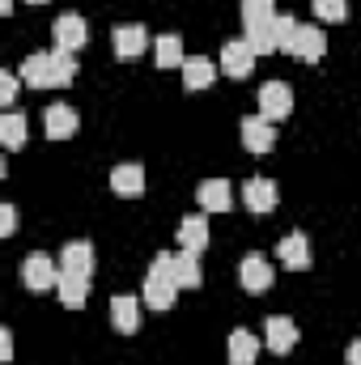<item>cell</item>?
Listing matches in <instances>:
<instances>
[{
  "label": "cell",
  "mask_w": 361,
  "mask_h": 365,
  "mask_svg": "<svg viewBox=\"0 0 361 365\" xmlns=\"http://www.w3.org/2000/svg\"><path fill=\"white\" fill-rule=\"evenodd\" d=\"M141 302H145L149 310H171V306L179 302V284H175V276H171V251H162V255L153 259V268L145 276V289H141Z\"/></svg>",
  "instance_id": "cell-1"
},
{
  "label": "cell",
  "mask_w": 361,
  "mask_h": 365,
  "mask_svg": "<svg viewBox=\"0 0 361 365\" xmlns=\"http://www.w3.org/2000/svg\"><path fill=\"white\" fill-rule=\"evenodd\" d=\"M260 115L272 119V123L289 119V115H293V90H289L285 81H264V86H260Z\"/></svg>",
  "instance_id": "cell-2"
},
{
  "label": "cell",
  "mask_w": 361,
  "mask_h": 365,
  "mask_svg": "<svg viewBox=\"0 0 361 365\" xmlns=\"http://www.w3.org/2000/svg\"><path fill=\"white\" fill-rule=\"evenodd\" d=\"M255 60H260V51L247 43V38H230L225 47H221V68H225V77H251V68H255Z\"/></svg>",
  "instance_id": "cell-3"
},
{
  "label": "cell",
  "mask_w": 361,
  "mask_h": 365,
  "mask_svg": "<svg viewBox=\"0 0 361 365\" xmlns=\"http://www.w3.org/2000/svg\"><path fill=\"white\" fill-rule=\"evenodd\" d=\"M51 38H56V47H64V51H81L86 38H90V26H86L81 13H60L56 26H51Z\"/></svg>",
  "instance_id": "cell-4"
},
{
  "label": "cell",
  "mask_w": 361,
  "mask_h": 365,
  "mask_svg": "<svg viewBox=\"0 0 361 365\" xmlns=\"http://www.w3.org/2000/svg\"><path fill=\"white\" fill-rule=\"evenodd\" d=\"M141 314H145V302H136L132 293H115V297H111V323H115V331L136 336L141 323H145Z\"/></svg>",
  "instance_id": "cell-5"
},
{
  "label": "cell",
  "mask_w": 361,
  "mask_h": 365,
  "mask_svg": "<svg viewBox=\"0 0 361 365\" xmlns=\"http://www.w3.org/2000/svg\"><path fill=\"white\" fill-rule=\"evenodd\" d=\"M111 43H115V56H119V60H136V56L149 51V30H145L141 21H132V26H115Z\"/></svg>",
  "instance_id": "cell-6"
},
{
  "label": "cell",
  "mask_w": 361,
  "mask_h": 365,
  "mask_svg": "<svg viewBox=\"0 0 361 365\" xmlns=\"http://www.w3.org/2000/svg\"><path fill=\"white\" fill-rule=\"evenodd\" d=\"M289 56H293V60H306V64L323 60V56H327V34H323L319 26H298V34H293V47H289Z\"/></svg>",
  "instance_id": "cell-7"
},
{
  "label": "cell",
  "mask_w": 361,
  "mask_h": 365,
  "mask_svg": "<svg viewBox=\"0 0 361 365\" xmlns=\"http://www.w3.org/2000/svg\"><path fill=\"white\" fill-rule=\"evenodd\" d=\"M243 145L251 153H272L276 149V123L264 119V115H247L243 119Z\"/></svg>",
  "instance_id": "cell-8"
},
{
  "label": "cell",
  "mask_w": 361,
  "mask_h": 365,
  "mask_svg": "<svg viewBox=\"0 0 361 365\" xmlns=\"http://www.w3.org/2000/svg\"><path fill=\"white\" fill-rule=\"evenodd\" d=\"M21 280H26V289L43 293V289H56V284H60V268H56L47 255H26V264H21Z\"/></svg>",
  "instance_id": "cell-9"
},
{
  "label": "cell",
  "mask_w": 361,
  "mask_h": 365,
  "mask_svg": "<svg viewBox=\"0 0 361 365\" xmlns=\"http://www.w3.org/2000/svg\"><path fill=\"white\" fill-rule=\"evenodd\" d=\"M60 272L64 276H81V280H90L93 276V247L86 242V238H77V242L64 247V255H60Z\"/></svg>",
  "instance_id": "cell-10"
},
{
  "label": "cell",
  "mask_w": 361,
  "mask_h": 365,
  "mask_svg": "<svg viewBox=\"0 0 361 365\" xmlns=\"http://www.w3.org/2000/svg\"><path fill=\"white\" fill-rule=\"evenodd\" d=\"M276 255H280V264L285 268H293V272H306L310 268V238L306 234H285L280 238V247H276Z\"/></svg>",
  "instance_id": "cell-11"
},
{
  "label": "cell",
  "mask_w": 361,
  "mask_h": 365,
  "mask_svg": "<svg viewBox=\"0 0 361 365\" xmlns=\"http://www.w3.org/2000/svg\"><path fill=\"white\" fill-rule=\"evenodd\" d=\"M243 204H247L251 212H272V208L280 204V191H276L272 179H247L243 182Z\"/></svg>",
  "instance_id": "cell-12"
},
{
  "label": "cell",
  "mask_w": 361,
  "mask_h": 365,
  "mask_svg": "<svg viewBox=\"0 0 361 365\" xmlns=\"http://www.w3.org/2000/svg\"><path fill=\"white\" fill-rule=\"evenodd\" d=\"M77 110L68 106V102H56V106H47V115H43V128H47V136L51 140H68L73 132H77Z\"/></svg>",
  "instance_id": "cell-13"
},
{
  "label": "cell",
  "mask_w": 361,
  "mask_h": 365,
  "mask_svg": "<svg viewBox=\"0 0 361 365\" xmlns=\"http://www.w3.org/2000/svg\"><path fill=\"white\" fill-rule=\"evenodd\" d=\"M264 344H268L276 357H285V353L298 344V327H293V319H285V314H272L268 327H264Z\"/></svg>",
  "instance_id": "cell-14"
},
{
  "label": "cell",
  "mask_w": 361,
  "mask_h": 365,
  "mask_svg": "<svg viewBox=\"0 0 361 365\" xmlns=\"http://www.w3.org/2000/svg\"><path fill=\"white\" fill-rule=\"evenodd\" d=\"M238 284H243L247 293H264V289H272V264L264 259V255H247L243 268H238Z\"/></svg>",
  "instance_id": "cell-15"
},
{
  "label": "cell",
  "mask_w": 361,
  "mask_h": 365,
  "mask_svg": "<svg viewBox=\"0 0 361 365\" xmlns=\"http://www.w3.org/2000/svg\"><path fill=\"white\" fill-rule=\"evenodd\" d=\"M195 200H200L204 212H225V208L234 204V191H230L225 179H204L200 187H195Z\"/></svg>",
  "instance_id": "cell-16"
},
{
  "label": "cell",
  "mask_w": 361,
  "mask_h": 365,
  "mask_svg": "<svg viewBox=\"0 0 361 365\" xmlns=\"http://www.w3.org/2000/svg\"><path fill=\"white\" fill-rule=\"evenodd\" d=\"M21 81H26V86H34V90H51V86H56L51 51H47V56H26V64H21Z\"/></svg>",
  "instance_id": "cell-17"
},
{
  "label": "cell",
  "mask_w": 361,
  "mask_h": 365,
  "mask_svg": "<svg viewBox=\"0 0 361 365\" xmlns=\"http://www.w3.org/2000/svg\"><path fill=\"white\" fill-rule=\"evenodd\" d=\"M111 187H115V195H141L145 191V166H136V162H123V166H115L111 170Z\"/></svg>",
  "instance_id": "cell-18"
},
{
  "label": "cell",
  "mask_w": 361,
  "mask_h": 365,
  "mask_svg": "<svg viewBox=\"0 0 361 365\" xmlns=\"http://www.w3.org/2000/svg\"><path fill=\"white\" fill-rule=\"evenodd\" d=\"M179 247L187 255H204V247H208V221H204V217H183Z\"/></svg>",
  "instance_id": "cell-19"
},
{
  "label": "cell",
  "mask_w": 361,
  "mask_h": 365,
  "mask_svg": "<svg viewBox=\"0 0 361 365\" xmlns=\"http://www.w3.org/2000/svg\"><path fill=\"white\" fill-rule=\"evenodd\" d=\"M213 77H217L213 60H204V56H187V60H183V86H187V90H208Z\"/></svg>",
  "instance_id": "cell-20"
},
{
  "label": "cell",
  "mask_w": 361,
  "mask_h": 365,
  "mask_svg": "<svg viewBox=\"0 0 361 365\" xmlns=\"http://www.w3.org/2000/svg\"><path fill=\"white\" fill-rule=\"evenodd\" d=\"M255 357H260V340L247 327L230 331V365H255Z\"/></svg>",
  "instance_id": "cell-21"
},
{
  "label": "cell",
  "mask_w": 361,
  "mask_h": 365,
  "mask_svg": "<svg viewBox=\"0 0 361 365\" xmlns=\"http://www.w3.org/2000/svg\"><path fill=\"white\" fill-rule=\"evenodd\" d=\"M56 293H60V302H64L68 310H81V306H86V297H90V280L60 272V284H56Z\"/></svg>",
  "instance_id": "cell-22"
},
{
  "label": "cell",
  "mask_w": 361,
  "mask_h": 365,
  "mask_svg": "<svg viewBox=\"0 0 361 365\" xmlns=\"http://www.w3.org/2000/svg\"><path fill=\"white\" fill-rule=\"evenodd\" d=\"M153 60H158V68H183V38L179 34H162L158 43H153Z\"/></svg>",
  "instance_id": "cell-23"
},
{
  "label": "cell",
  "mask_w": 361,
  "mask_h": 365,
  "mask_svg": "<svg viewBox=\"0 0 361 365\" xmlns=\"http://www.w3.org/2000/svg\"><path fill=\"white\" fill-rule=\"evenodd\" d=\"M195 259H200V255H187V251L171 255V276H175L179 289H195V284H200V264H195Z\"/></svg>",
  "instance_id": "cell-24"
},
{
  "label": "cell",
  "mask_w": 361,
  "mask_h": 365,
  "mask_svg": "<svg viewBox=\"0 0 361 365\" xmlns=\"http://www.w3.org/2000/svg\"><path fill=\"white\" fill-rule=\"evenodd\" d=\"M0 140H4V149H21L26 145V115L21 110L0 115Z\"/></svg>",
  "instance_id": "cell-25"
},
{
  "label": "cell",
  "mask_w": 361,
  "mask_h": 365,
  "mask_svg": "<svg viewBox=\"0 0 361 365\" xmlns=\"http://www.w3.org/2000/svg\"><path fill=\"white\" fill-rule=\"evenodd\" d=\"M276 21V4L272 0H243V26H272Z\"/></svg>",
  "instance_id": "cell-26"
},
{
  "label": "cell",
  "mask_w": 361,
  "mask_h": 365,
  "mask_svg": "<svg viewBox=\"0 0 361 365\" xmlns=\"http://www.w3.org/2000/svg\"><path fill=\"white\" fill-rule=\"evenodd\" d=\"M51 64H56V86H68V81L77 77V51L56 47V51H51Z\"/></svg>",
  "instance_id": "cell-27"
},
{
  "label": "cell",
  "mask_w": 361,
  "mask_h": 365,
  "mask_svg": "<svg viewBox=\"0 0 361 365\" xmlns=\"http://www.w3.org/2000/svg\"><path fill=\"white\" fill-rule=\"evenodd\" d=\"M293 34H298V21H293V17H285V13H276V21H272L276 51H285V56H289V47H293Z\"/></svg>",
  "instance_id": "cell-28"
},
{
  "label": "cell",
  "mask_w": 361,
  "mask_h": 365,
  "mask_svg": "<svg viewBox=\"0 0 361 365\" xmlns=\"http://www.w3.org/2000/svg\"><path fill=\"white\" fill-rule=\"evenodd\" d=\"M319 21H345L349 17V0H315Z\"/></svg>",
  "instance_id": "cell-29"
},
{
  "label": "cell",
  "mask_w": 361,
  "mask_h": 365,
  "mask_svg": "<svg viewBox=\"0 0 361 365\" xmlns=\"http://www.w3.org/2000/svg\"><path fill=\"white\" fill-rule=\"evenodd\" d=\"M17 86H21V77H17V73H0V102H4V106L17 98Z\"/></svg>",
  "instance_id": "cell-30"
},
{
  "label": "cell",
  "mask_w": 361,
  "mask_h": 365,
  "mask_svg": "<svg viewBox=\"0 0 361 365\" xmlns=\"http://www.w3.org/2000/svg\"><path fill=\"white\" fill-rule=\"evenodd\" d=\"M13 230H17V208H13V204H0V234L9 238Z\"/></svg>",
  "instance_id": "cell-31"
},
{
  "label": "cell",
  "mask_w": 361,
  "mask_h": 365,
  "mask_svg": "<svg viewBox=\"0 0 361 365\" xmlns=\"http://www.w3.org/2000/svg\"><path fill=\"white\" fill-rule=\"evenodd\" d=\"M0 361H13V331L0 327Z\"/></svg>",
  "instance_id": "cell-32"
},
{
  "label": "cell",
  "mask_w": 361,
  "mask_h": 365,
  "mask_svg": "<svg viewBox=\"0 0 361 365\" xmlns=\"http://www.w3.org/2000/svg\"><path fill=\"white\" fill-rule=\"evenodd\" d=\"M345 361H349V365H361V340H353V344H349V353H345Z\"/></svg>",
  "instance_id": "cell-33"
},
{
  "label": "cell",
  "mask_w": 361,
  "mask_h": 365,
  "mask_svg": "<svg viewBox=\"0 0 361 365\" xmlns=\"http://www.w3.org/2000/svg\"><path fill=\"white\" fill-rule=\"evenodd\" d=\"M0 13L9 17V13H13V0H0Z\"/></svg>",
  "instance_id": "cell-34"
},
{
  "label": "cell",
  "mask_w": 361,
  "mask_h": 365,
  "mask_svg": "<svg viewBox=\"0 0 361 365\" xmlns=\"http://www.w3.org/2000/svg\"><path fill=\"white\" fill-rule=\"evenodd\" d=\"M30 4H47V0H30Z\"/></svg>",
  "instance_id": "cell-35"
}]
</instances>
